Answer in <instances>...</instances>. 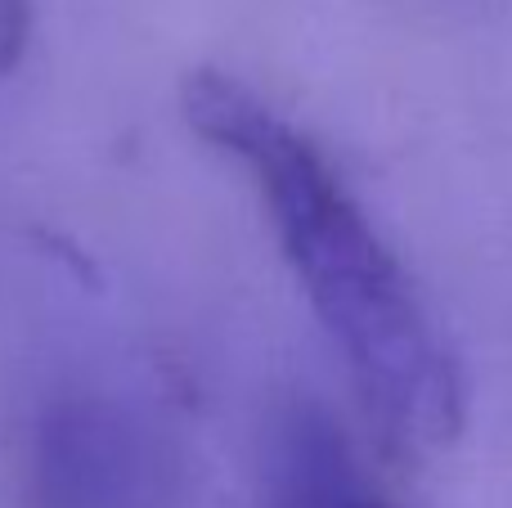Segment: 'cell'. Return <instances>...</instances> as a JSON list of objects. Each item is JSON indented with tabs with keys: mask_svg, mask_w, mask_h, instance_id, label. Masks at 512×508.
<instances>
[{
	"mask_svg": "<svg viewBox=\"0 0 512 508\" xmlns=\"http://www.w3.org/2000/svg\"><path fill=\"white\" fill-rule=\"evenodd\" d=\"M185 117L252 176L283 261L378 437L405 455L445 450L468 423L459 351L328 153L252 86L216 68L185 81Z\"/></svg>",
	"mask_w": 512,
	"mask_h": 508,
	"instance_id": "1",
	"label": "cell"
},
{
	"mask_svg": "<svg viewBox=\"0 0 512 508\" xmlns=\"http://www.w3.org/2000/svg\"><path fill=\"white\" fill-rule=\"evenodd\" d=\"M265 508H405L355 459L351 441L315 405L279 419L265 468Z\"/></svg>",
	"mask_w": 512,
	"mask_h": 508,
	"instance_id": "2",
	"label": "cell"
},
{
	"mask_svg": "<svg viewBox=\"0 0 512 508\" xmlns=\"http://www.w3.org/2000/svg\"><path fill=\"white\" fill-rule=\"evenodd\" d=\"M27 36V0H0V68L18 59Z\"/></svg>",
	"mask_w": 512,
	"mask_h": 508,
	"instance_id": "3",
	"label": "cell"
}]
</instances>
